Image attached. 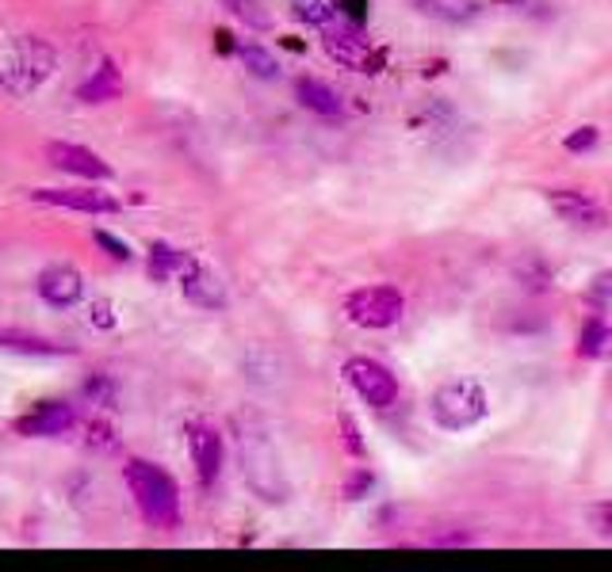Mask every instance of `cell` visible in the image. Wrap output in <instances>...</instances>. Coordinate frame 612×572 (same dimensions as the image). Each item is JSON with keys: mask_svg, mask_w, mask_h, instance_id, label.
Segmentation results:
<instances>
[{"mask_svg": "<svg viewBox=\"0 0 612 572\" xmlns=\"http://www.w3.org/2000/svg\"><path fill=\"white\" fill-rule=\"evenodd\" d=\"M123 481L134 496V508L154 531H176L181 526V488L161 465L131 458L123 470Z\"/></svg>", "mask_w": 612, "mask_h": 572, "instance_id": "cell-1", "label": "cell"}, {"mask_svg": "<svg viewBox=\"0 0 612 572\" xmlns=\"http://www.w3.org/2000/svg\"><path fill=\"white\" fill-rule=\"evenodd\" d=\"M54 73V47L35 35H20L0 50V88L9 96H32Z\"/></svg>", "mask_w": 612, "mask_h": 572, "instance_id": "cell-2", "label": "cell"}, {"mask_svg": "<svg viewBox=\"0 0 612 572\" xmlns=\"http://www.w3.org/2000/svg\"><path fill=\"white\" fill-rule=\"evenodd\" d=\"M429 412L437 420V427L444 432H467V427L482 424L490 412V397L482 389V382L475 378H452L444 386H437L429 401Z\"/></svg>", "mask_w": 612, "mask_h": 572, "instance_id": "cell-3", "label": "cell"}, {"mask_svg": "<svg viewBox=\"0 0 612 572\" xmlns=\"http://www.w3.org/2000/svg\"><path fill=\"white\" fill-rule=\"evenodd\" d=\"M242 477L260 500L283 503L287 500V477L280 470V455L272 450V443L265 439V432L242 435Z\"/></svg>", "mask_w": 612, "mask_h": 572, "instance_id": "cell-4", "label": "cell"}, {"mask_svg": "<svg viewBox=\"0 0 612 572\" xmlns=\"http://www.w3.org/2000/svg\"><path fill=\"white\" fill-rule=\"evenodd\" d=\"M322 47L333 62L345 65V70H353V73H379L387 62L383 50L371 47L368 35H364L356 24H348V20H341V16L330 20V24L322 27Z\"/></svg>", "mask_w": 612, "mask_h": 572, "instance_id": "cell-5", "label": "cell"}, {"mask_svg": "<svg viewBox=\"0 0 612 572\" xmlns=\"http://www.w3.org/2000/svg\"><path fill=\"white\" fill-rule=\"evenodd\" d=\"M345 313L360 328H391L406 313V298H402L399 286H360L345 298Z\"/></svg>", "mask_w": 612, "mask_h": 572, "instance_id": "cell-6", "label": "cell"}, {"mask_svg": "<svg viewBox=\"0 0 612 572\" xmlns=\"http://www.w3.org/2000/svg\"><path fill=\"white\" fill-rule=\"evenodd\" d=\"M345 378H348V386L356 389V397H360L364 405H371V409H391V405L399 401V378H394L391 366H383L379 359L353 356L345 363Z\"/></svg>", "mask_w": 612, "mask_h": 572, "instance_id": "cell-7", "label": "cell"}, {"mask_svg": "<svg viewBox=\"0 0 612 572\" xmlns=\"http://www.w3.org/2000/svg\"><path fill=\"white\" fill-rule=\"evenodd\" d=\"M188 435V450H192V465H196V477L204 488H211L222 473V458H227V447H222V432L211 424V420H192L184 427Z\"/></svg>", "mask_w": 612, "mask_h": 572, "instance_id": "cell-8", "label": "cell"}, {"mask_svg": "<svg viewBox=\"0 0 612 572\" xmlns=\"http://www.w3.org/2000/svg\"><path fill=\"white\" fill-rule=\"evenodd\" d=\"M77 424V409H73L70 401H39L32 405V412H24V416H16V435H24V439H54V435H65L70 427Z\"/></svg>", "mask_w": 612, "mask_h": 572, "instance_id": "cell-9", "label": "cell"}, {"mask_svg": "<svg viewBox=\"0 0 612 572\" xmlns=\"http://www.w3.org/2000/svg\"><path fill=\"white\" fill-rule=\"evenodd\" d=\"M32 199L42 207L77 210V214H115L119 210L115 195L100 191V187H35Z\"/></svg>", "mask_w": 612, "mask_h": 572, "instance_id": "cell-10", "label": "cell"}, {"mask_svg": "<svg viewBox=\"0 0 612 572\" xmlns=\"http://www.w3.org/2000/svg\"><path fill=\"white\" fill-rule=\"evenodd\" d=\"M47 161L54 164V169L70 172V176L93 179V184H103V179L115 176V172H111V164L103 161L100 153H93V149L77 146V141H50V146H47Z\"/></svg>", "mask_w": 612, "mask_h": 572, "instance_id": "cell-11", "label": "cell"}, {"mask_svg": "<svg viewBox=\"0 0 612 572\" xmlns=\"http://www.w3.org/2000/svg\"><path fill=\"white\" fill-rule=\"evenodd\" d=\"M35 290H39V298L47 306L65 310V306L81 302V295H85V278H81V271L70 268V263H50V268L39 271Z\"/></svg>", "mask_w": 612, "mask_h": 572, "instance_id": "cell-12", "label": "cell"}, {"mask_svg": "<svg viewBox=\"0 0 612 572\" xmlns=\"http://www.w3.org/2000/svg\"><path fill=\"white\" fill-rule=\"evenodd\" d=\"M548 202H551V210L571 225H582V229H601L604 225V207L586 191L555 187V191H548Z\"/></svg>", "mask_w": 612, "mask_h": 572, "instance_id": "cell-13", "label": "cell"}, {"mask_svg": "<svg viewBox=\"0 0 612 572\" xmlns=\"http://www.w3.org/2000/svg\"><path fill=\"white\" fill-rule=\"evenodd\" d=\"M181 290L192 306H199V310H222V306H227V286H222L219 275L207 271L199 260L181 275Z\"/></svg>", "mask_w": 612, "mask_h": 572, "instance_id": "cell-14", "label": "cell"}, {"mask_svg": "<svg viewBox=\"0 0 612 572\" xmlns=\"http://www.w3.org/2000/svg\"><path fill=\"white\" fill-rule=\"evenodd\" d=\"M192 263H196V256H192V252L173 248L169 240H154V245H149L146 271H149V278H154V283H169V278H181Z\"/></svg>", "mask_w": 612, "mask_h": 572, "instance_id": "cell-15", "label": "cell"}, {"mask_svg": "<svg viewBox=\"0 0 612 572\" xmlns=\"http://www.w3.org/2000/svg\"><path fill=\"white\" fill-rule=\"evenodd\" d=\"M295 100L303 103L306 111H315V115H322V119H338L341 111H345L341 96L333 92L330 85L315 80V77H298V80H295Z\"/></svg>", "mask_w": 612, "mask_h": 572, "instance_id": "cell-16", "label": "cell"}, {"mask_svg": "<svg viewBox=\"0 0 612 572\" xmlns=\"http://www.w3.org/2000/svg\"><path fill=\"white\" fill-rule=\"evenodd\" d=\"M119 96H123V77H119L111 58H103L100 70H93V77L77 88L81 103H108V100H119Z\"/></svg>", "mask_w": 612, "mask_h": 572, "instance_id": "cell-17", "label": "cell"}, {"mask_svg": "<svg viewBox=\"0 0 612 572\" xmlns=\"http://www.w3.org/2000/svg\"><path fill=\"white\" fill-rule=\"evenodd\" d=\"M0 348H4V351H20V356H42V359L73 356L70 344H54V340H47V336L16 333V328H4V333H0Z\"/></svg>", "mask_w": 612, "mask_h": 572, "instance_id": "cell-18", "label": "cell"}, {"mask_svg": "<svg viewBox=\"0 0 612 572\" xmlns=\"http://www.w3.org/2000/svg\"><path fill=\"white\" fill-rule=\"evenodd\" d=\"M414 9L421 16L444 20V24H472L482 12L479 0H414Z\"/></svg>", "mask_w": 612, "mask_h": 572, "instance_id": "cell-19", "label": "cell"}, {"mask_svg": "<svg viewBox=\"0 0 612 572\" xmlns=\"http://www.w3.org/2000/svg\"><path fill=\"white\" fill-rule=\"evenodd\" d=\"M234 50H237V58H242V65H245L249 77H257V80L280 77V62H276L272 50H265L260 42H237Z\"/></svg>", "mask_w": 612, "mask_h": 572, "instance_id": "cell-20", "label": "cell"}, {"mask_svg": "<svg viewBox=\"0 0 612 572\" xmlns=\"http://www.w3.org/2000/svg\"><path fill=\"white\" fill-rule=\"evenodd\" d=\"M222 4H227L230 16L242 20L249 32H268V27H272V16L265 12L260 0H222Z\"/></svg>", "mask_w": 612, "mask_h": 572, "instance_id": "cell-21", "label": "cell"}, {"mask_svg": "<svg viewBox=\"0 0 612 572\" xmlns=\"http://www.w3.org/2000/svg\"><path fill=\"white\" fill-rule=\"evenodd\" d=\"M604 344H609V325H604V318H589L578 333V356L582 359L604 356Z\"/></svg>", "mask_w": 612, "mask_h": 572, "instance_id": "cell-22", "label": "cell"}, {"mask_svg": "<svg viewBox=\"0 0 612 572\" xmlns=\"http://www.w3.org/2000/svg\"><path fill=\"white\" fill-rule=\"evenodd\" d=\"M295 4V16L306 24L326 27L330 20H338V0H291Z\"/></svg>", "mask_w": 612, "mask_h": 572, "instance_id": "cell-23", "label": "cell"}, {"mask_svg": "<svg viewBox=\"0 0 612 572\" xmlns=\"http://www.w3.org/2000/svg\"><path fill=\"white\" fill-rule=\"evenodd\" d=\"M85 397L93 405H100V409H115V382L103 378V374H93L85 382Z\"/></svg>", "mask_w": 612, "mask_h": 572, "instance_id": "cell-24", "label": "cell"}, {"mask_svg": "<svg viewBox=\"0 0 612 572\" xmlns=\"http://www.w3.org/2000/svg\"><path fill=\"white\" fill-rule=\"evenodd\" d=\"M597 141H601V134H597V126H578L574 134H566V153H589V149H597Z\"/></svg>", "mask_w": 612, "mask_h": 572, "instance_id": "cell-25", "label": "cell"}, {"mask_svg": "<svg viewBox=\"0 0 612 572\" xmlns=\"http://www.w3.org/2000/svg\"><path fill=\"white\" fill-rule=\"evenodd\" d=\"M371 485H376V477H371V470H353L345 481V500H364V496L371 493Z\"/></svg>", "mask_w": 612, "mask_h": 572, "instance_id": "cell-26", "label": "cell"}, {"mask_svg": "<svg viewBox=\"0 0 612 572\" xmlns=\"http://www.w3.org/2000/svg\"><path fill=\"white\" fill-rule=\"evenodd\" d=\"M341 439H345V450H348L353 458H364V455H368V447H364V439H360V427H356L353 416H341Z\"/></svg>", "mask_w": 612, "mask_h": 572, "instance_id": "cell-27", "label": "cell"}, {"mask_svg": "<svg viewBox=\"0 0 612 572\" xmlns=\"http://www.w3.org/2000/svg\"><path fill=\"white\" fill-rule=\"evenodd\" d=\"M88 325L115 328V306H111L108 298H96V302H88Z\"/></svg>", "mask_w": 612, "mask_h": 572, "instance_id": "cell-28", "label": "cell"}, {"mask_svg": "<svg viewBox=\"0 0 612 572\" xmlns=\"http://www.w3.org/2000/svg\"><path fill=\"white\" fill-rule=\"evenodd\" d=\"M93 240H96V245L103 248V252L111 256V260H123V263L131 260V245H126V240L111 237V233H103V229H96V233H93Z\"/></svg>", "mask_w": 612, "mask_h": 572, "instance_id": "cell-29", "label": "cell"}, {"mask_svg": "<svg viewBox=\"0 0 612 572\" xmlns=\"http://www.w3.org/2000/svg\"><path fill=\"white\" fill-rule=\"evenodd\" d=\"M85 443H88V447H96V450H111V447H115V435H111V427L103 424V420H93V424H88Z\"/></svg>", "mask_w": 612, "mask_h": 572, "instance_id": "cell-30", "label": "cell"}, {"mask_svg": "<svg viewBox=\"0 0 612 572\" xmlns=\"http://www.w3.org/2000/svg\"><path fill=\"white\" fill-rule=\"evenodd\" d=\"M338 16L360 27L368 20V0H338Z\"/></svg>", "mask_w": 612, "mask_h": 572, "instance_id": "cell-31", "label": "cell"}, {"mask_svg": "<svg viewBox=\"0 0 612 572\" xmlns=\"http://www.w3.org/2000/svg\"><path fill=\"white\" fill-rule=\"evenodd\" d=\"M432 546H472V534L467 531H448V534H429Z\"/></svg>", "mask_w": 612, "mask_h": 572, "instance_id": "cell-32", "label": "cell"}, {"mask_svg": "<svg viewBox=\"0 0 612 572\" xmlns=\"http://www.w3.org/2000/svg\"><path fill=\"white\" fill-rule=\"evenodd\" d=\"M593 523H597V534H601V538H609V534H612V503H597Z\"/></svg>", "mask_w": 612, "mask_h": 572, "instance_id": "cell-33", "label": "cell"}, {"mask_svg": "<svg viewBox=\"0 0 612 572\" xmlns=\"http://www.w3.org/2000/svg\"><path fill=\"white\" fill-rule=\"evenodd\" d=\"M215 42H219L222 54H230V50H234V42H230V32H215Z\"/></svg>", "mask_w": 612, "mask_h": 572, "instance_id": "cell-34", "label": "cell"}]
</instances>
